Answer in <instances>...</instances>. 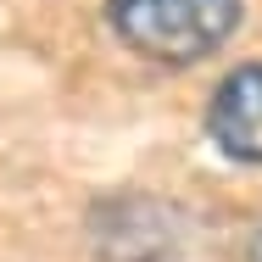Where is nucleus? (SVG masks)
<instances>
[{"instance_id": "nucleus-1", "label": "nucleus", "mask_w": 262, "mask_h": 262, "mask_svg": "<svg viewBox=\"0 0 262 262\" xmlns=\"http://www.w3.org/2000/svg\"><path fill=\"white\" fill-rule=\"evenodd\" d=\"M106 28L151 67H201L246 23V0H106Z\"/></svg>"}, {"instance_id": "nucleus-3", "label": "nucleus", "mask_w": 262, "mask_h": 262, "mask_svg": "<svg viewBox=\"0 0 262 262\" xmlns=\"http://www.w3.org/2000/svg\"><path fill=\"white\" fill-rule=\"evenodd\" d=\"M251 262H262V223H257V234H251Z\"/></svg>"}, {"instance_id": "nucleus-2", "label": "nucleus", "mask_w": 262, "mask_h": 262, "mask_svg": "<svg viewBox=\"0 0 262 262\" xmlns=\"http://www.w3.org/2000/svg\"><path fill=\"white\" fill-rule=\"evenodd\" d=\"M201 128L223 162L262 167V61H240L212 84Z\"/></svg>"}]
</instances>
